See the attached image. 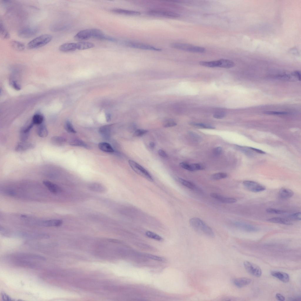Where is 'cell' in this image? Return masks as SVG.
<instances>
[{"label": "cell", "instance_id": "1", "mask_svg": "<svg viewBox=\"0 0 301 301\" xmlns=\"http://www.w3.org/2000/svg\"><path fill=\"white\" fill-rule=\"evenodd\" d=\"M189 222L191 226L196 230L201 231L209 237H214V233L212 229L200 219L193 218L190 219Z\"/></svg>", "mask_w": 301, "mask_h": 301}, {"label": "cell", "instance_id": "2", "mask_svg": "<svg viewBox=\"0 0 301 301\" xmlns=\"http://www.w3.org/2000/svg\"><path fill=\"white\" fill-rule=\"evenodd\" d=\"M52 39V36L50 34L40 35L29 41L27 44V47L29 49H34L41 47L50 42Z\"/></svg>", "mask_w": 301, "mask_h": 301}, {"label": "cell", "instance_id": "3", "mask_svg": "<svg viewBox=\"0 0 301 301\" xmlns=\"http://www.w3.org/2000/svg\"><path fill=\"white\" fill-rule=\"evenodd\" d=\"M147 14L151 16L171 19L179 17L180 15L174 11L165 9L157 8L148 10Z\"/></svg>", "mask_w": 301, "mask_h": 301}, {"label": "cell", "instance_id": "4", "mask_svg": "<svg viewBox=\"0 0 301 301\" xmlns=\"http://www.w3.org/2000/svg\"><path fill=\"white\" fill-rule=\"evenodd\" d=\"M171 46L176 49L191 52L202 53L204 51L203 48L202 47L187 44L173 43L171 44Z\"/></svg>", "mask_w": 301, "mask_h": 301}, {"label": "cell", "instance_id": "5", "mask_svg": "<svg viewBox=\"0 0 301 301\" xmlns=\"http://www.w3.org/2000/svg\"><path fill=\"white\" fill-rule=\"evenodd\" d=\"M128 162L131 168L136 173L150 181H153V179L151 175L141 165L132 160H130Z\"/></svg>", "mask_w": 301, "mask_h": 301}, {"label": "cell", "instance_id": "6", "mask_svg": "<svg viewBox=\"0 0 301 301\" xmlns=\"http://www.w3.org/2000/svg\"><path fill=\"white\" fill-rule=\"evenodd\" d=\"M126 46L135 49L142 50L160 51L162 49L154 46L146 44L132 41H126L125 42Z\"/></svg>", "mask_w": 301, "mask_h": 301}, {"label": "cell", "instance_id": "7", "mask_svg": "<svg viewBox=\"0 0 301 301\" xmlns=\"http://www.w3.org/2000/svg\"><path fill=\"white\" fill-rule=\"evenodd\" d=\"M245 187L251 192L257 193L263 191L266 189L265 186L254 181L245 180L243 182Z\"/></svg>", "mask_w": 301, "mask_h": 301}, {"label": "cell", "instance_id": "8", "mask_svg": "<svg viewBox=\"0 0 301 301\" xmlns=\"http://www.w3.org/2000/svg\"><path fill=\"white\" fill-rule=\"evenodd\" d=\"M38 29L35 27H26L20 29L18 31V36L23 38H29L35 36L37 33Z\"/></svg>", "mask_w": 301, "mask_h": 301}, {"label": "cell", "instance_id": "9", "mask_svg": "<svg viewBox=\"0 0 301 301\" xmlns=\"http://www.w3.org/2000/svg\"><path fill=\"white\" fill-rule=\"evenodd\" d=\"M243 264L245 270L249 273L257 277L261 276V270L257 265L247 261H245Z\"/></svg>", "mask_w": 301, "mask_h": 301}, {"label": "cell", "instance_id": "10", "mask_svg": "<svg viewBox=\"0 0 301 301\" xmlns=\"http://www.w3.org/2000/svg\"><path fill=\"white\" fill-rule=\"evenodd\" d=\"M15 259L24 260H45L46 258L38 254L28 253H19L15 254Z\"/></svg>", "mask_w": 301, "mask_h": 301}, {"label": "cell", "instance_id": "11", "mask_svg": "<svg viewBox=\"0 0 301 301\" xmlns=\"http://www.w3.org/2000/svg\"><path fill=\"white\" fill-rule=\"evenodd\" d=\"M18 235L21 237L30 239H45L50 238V236L45 233H20Z\"/></svg>", "mask_w": 301, "mask_h": 301}, {"label": "cell", "instance_id": "12", "mask_svg": "<svg viewBox=\"0 0 301 301\" xmlns=\"http://www.w3.org/2000/svg\"><path fill=\"white\" fill-rule=\"evenodd\" d=\"M179 165L182 168L190 171L202 170L205 169V166L200 163L190 164L185 162L179 163Z\"/></svg>", "mask_w": 301, "mask_h": 301}, {"label": "cell", "instance_id": "13", "mask_svg": "<svg viewBox=\"0 0 301 301\" xmlns=\"http://www.w3.org/2000/svg\"><path fill=\"white\" fill-rule=\"evenodd\" d=\"M91 37V29L81 30L76 34L74 37L75 39L78 41L86 40Z\"/></svg>", "mask_w": 301, "mask_h": 301}, {"label": "cell", "instance_id": "14", "mask_svg": "<svg viewBox=\"0 0 301 301\" xmlns=\"http://www.w3.org/2000/svg\"><path fill=\"white\" fill-rule=\"evenodd\" d=\"M63 221L59 219H53L41 221L37 222L38 225L46 227H58L62 224Z\"/></svg>", "mask_w": 301, "mask_h": 301}, {"label": "cell", "instance_id": "15", "mask_svg": "<svg viewBox=\"0 0 301 301\" xmlns=\"http://www.w3.org/2000/svg\"><path fill=\"white\" fill-rule=\"evenodd\" d=\"M210 196L212 198L224 203H233L237 201V200L235 198L224 197L222 195L216 193H211L210 194Z\"/></svg>", "mask_w": 301, "mask_h": 301}, {"label": "cell", "instance_id": "16", "mask_svg": "<svg viewBox=\"0 0 301 301\" xmlns=\"http://www.w3.org/2000/svg\"><path fill=\"white\" fill-rule=\"evenodd\" d=\"M43 183L44 185L52 193L57 194L60 192L61 191V189L60 187L50 181L44 180L43 181Z\"/></svg>", "mask_w": 301, "mask_h": 301}, {"label": "cell", "instance_id": "17", "mask_svg": "<svg viewBox=\"0 0 301 301\" xmlns=\"http://www.w3.org/2000/svg\"><path fill=\"white\" fill-rule=\"evenodd\" d=\"M111 11L116 14L129 16H138L141 14V13L138 11L121 9H114L111 10Z\"/></svg>", "mask_w": 301, "mask_h": 301}, {"label": "cell", "instance_id": "18", "mask_svg": "<svg viewBox=\"0 0 301 301\" xmlns=\"http://www.w3.org/2000/svg\"><path fill=\"white\" fill-rule=\"evenodd\" d=\"M15 263L18 266L30 268H34L37 267L36 264L28 260L15 259Z\"/></svg>", "mask_w": 301, "mask_h": 301}, {"label": "cell", "instance_id": "19", "mask_svg": "<svg viewBox=\"0 0 301 301\" xmlns=\"http://www.w3.org/2000/svg\"><path fill=\"white\" fill-rule=\"evenodd\" d=\"M273 276L278 279L284 282H288L289 280V276L287 273L282 272L274 271L271 273Z\"/></svg>", "mask_w": 301, "mask_h": 301}, {"label": "cell", "instance_id": "20", "mask_svg": "<svg viewBox=\"0 0 301 301\" xmlns=\"http://www.w3.org/2000/svg\"><path fill=\"white\" fill-rule=\"evenodd\" d=\"M77 49L76 43H66L61 45L59 50L62 52H67L74 51Z\"/></svg>", "mask_w": 301, "mask_h": 301}, {"label": "cell", "instance_id": "21", "mask_svg": "<svg viewBox=\"0 0 301 301\" xmlns=\"http://www.w3.org/2000/svg\"><path fill=\"white\" fill-rule=\"evenodd\" d=\"M251 282V279L247 277L237 278L235 279L233 281L234 284L238 287H242L248 285Z\"/></svg>", "mask_w": 301, "mask_h": 301}, {"label": "cell", "instance_id": "22", "mask_svg": "<svg viewBox=\"0 0 301 301\" xmlns=\"http://www.w3.org/2000/svg\"><path fill=\"white\" fill-rule=\"evenodd\" d=\"M235 225L238 227L249 232L256 231L258 230L256 227L243 223L236 222L235 223Z\"/></svg>", "mask_w": 301, "mask_h": 301}, {"label": "cell", "instance_id": "23", "mask_svg": "<svg viewBox=\"0 0 301 301\" xmlns=\"http://www.w3.org/2000/svg\"><path fill=\"white\" fill-rule=\"evenodd\" d=\"M293 191L292 190L284 188H281L278 193L279 197L283 199L290 198L293 195Z\"/></svg>", "mask_w": 301, "mask_h": 301}, {"label": "cell", "instance_id": "24", "mask_svg": "<svg viewBox=\"0 0 301 301\" xmlns=\"http://www.w3.org/2000/svg\"><path fill=\"white\" fill-rule=\"evenodd\" d=\"M34 145L30 143L22 142L18 143L15 148V150L17 152H21L32 148Z\"/></svg>", "mask_w": 301, "mask_h": 301}, {"label": "cell", "instance_id": "25", "mask_svg": "<svg viewBox=\"0 0 301 301\" xmlns=\"http://www.w3.org/2000/svg\"><path fill=\"white\" fill-rule=\"evenodd\" d=\"M88 188L91 190L93 192L103 193L106 192V189L102 185L97 183H93L90 184Z\"/></svg>", "mask_w": 301, "mask_h": 301}, {"label": "cell", "instance_id": "26", "mask_svg": "<svg viewBox=\"0 0 301 301\" xmlns=\"http://www.w3.org/2000/svg\"><path fill=\"white\" fill-rule=\"evenodd\" d=\"M267 221L272 223L286 225H291L292 223L290 220L281 218L274 217L267 220Z\"/></svg>", "mask_w": 301, "mask_h": 301}, {"label": "cell", "instance_id": "27", "mask_svg": "<svg viewBox=\"0 0 301 301\" xmlns=\"http://www.w3.org/2000/svg\"><path fill=\"white\" fill-rule=\"evenodd\" d=\"M99 132L104 138H108L110 136V126L106 125L101 127L99 129Z\"/></svg>", "mask_w": 301, "mask_h": 301}, {"label": "cell", "instance_id": "28", "mask_svg": "<svg viewBox=\"0 0 301 301\" xmlns=\"http://www.w3.org/2000/svg\"><path fill=\"white\" fill-rule=\"evenodd\" d=\"M219 60V67L230 68L233 67L235 66V63L232 61L225 59H221Z\"/></svg>", "mask_w": 301, "mask_h": 301}, {"label": "cell", "instance_id": "29", "mask_svg": "<svg viewBox=\"0 0 301 301\" xmlns=\"http://www.w3.org/2000/svg\"><path fill=\"white\" fill-rule=\"evenodd\" d=\"M76 43L77 49L79 50L89 49L94 46V44L91 42H81Z\"/></svg>", "mask_w": 301, "mask_h": 301}, {"label": "cell", "instance_id": "30", "mask_svg": "<svg viewBox=\"0 0 301 301\" xmlns=\"http://www.w3.org/2000/svg\"><path fill=\"white\" fill-rule=\"evenodd\" d=\"M99 149L102 151L107 153H113L114 150L111 145L106 142H101L98 144Z\"/></svg>", "mask_w": 301, "mask_h": 301}, {"label": "cell", "instance_id": "31", "mask_svg": "<svg viewBox=\"0 0 301 301\" xmlns=\"http://www.w3.org/2000/svg\"><path fill=\"white\" fill-rule=\"evenodd\" d=\"M10 45L14 49L18 51H22L25 49V46L23 43L17 41H11Z\"/></svg>", "mask_w": 301, "mask_h": 301}, {"label": "cell", "instance_id": "32", "mask_svg": "<svg viewBox=\"0 0 301 301\" xmlns=\"http://www.w3.org/2000/svg\"><path fill=\"white\" fill-rule=\"evenodd\" d=\"M66 141V139L61 136H54L51 138V142L52 144L55 146H61Z\"/></svg>", "mask_w": 301, "mask_h": 301}, {"label": "cell", "instance_id": "33", "mask_svg": "<svg viewBox=\"0 0 301 301\" xmlns=\"http://www.w3.org/2000/svg\"><path fill=\"white\" fill-rule=\"evenodd\" d=\"M38 127L37 130V133L40 137L44 138L46 137L48 134V131L46 126L43 124H41Z\"/></svg>", "mask_w": 301, "mask_h": 301}, {"label": "cell", "instance_id": "34", "mask_svg": "<svg viewBox=\"0 0 301 301\" xmlns=\"http://www.w3.org/2000/svg\"><path fill=\"white\" fill-rule=\"evenodd\" d=\"M199 64L202 66L211 68L219 67V61H201L199 62Z\"/></svg>", "mask_w": 301, "mask_h": 301}, {"label": "cell", "instance_id": "35", "mask_svg": "<svg viewBox=\"0 0 301 301\" xmlns=\"http://www.w3.org/2000/svg\"><path fill=\"white\" fill-rule=\"evenodd\" d=\"M0 35L1 37L4 39H8L10 37V34L1 21L0 23Z\"/></svg>", "mask_w": 301, "mask_h": 301}, {"label": "cell", "instance_id": "36", "mask_svg": "<svg viewBox=\"0 0 301 301\" xmlns=\"http://www.w3.org/2000/svg\"><path fill=\"white\" fill-rule=\"evenodd\" d=\"M44 119V117L41 115L36 114L34 115L33 117L32 123L34 124L39 125L42 124Z\"/></svg>", "mask_w": 301, "mask_h": 301}, {"label": "cell", "instance_id": "37", "mask_svg": "<svg viewBox=\"0 0 301 301\" xmlns=\"http://www.w3.org/2000/svg\"><path fill=\"white\" fill-rule=\"evenodd\" d=\"M71 146L82 147L88 148V146L83 141L78 139H74L71 141L69 143Z\"/></svg>", "mask_w": 301, "mask_h": 301}, {"label": "cell", "instance_id": "38", "mask_svg": "<svg viewBox=\"0 0 301 301\" xmlns=\"http://www.w3.org/2000/svg\"><path fill=\"white\" fill-rule=\"evenodd\" d=\"M235 147L237 149L240 151L244 153L247 155L252 156L253 155V152H252L250 147H247L240 146L236 145Z\"/></svg>", "mask_w": 301, "mask_h": 301}, {"label": "cell", "instance_id": "39", "mask_svg": "<svg viewBox=\"0 0 301 301\" xmlns=\"http://www.w3.org/2000/svg\"><path fill=\"white\" fill-rule=\"evenodd\" d=\"M190 124L194 126L203 128L215 129V127L210 125L202 123H196L191 122Z\"/></svg>", "mask_w": 301, "mask_h": 301}, {"label": "cell", "instance_id": "40", "mask_svg": "<svg viewBox=\"0 0 301 301\" xmlns=\"http://www.w3.org/2000/svg\"><path fill=\"white\" fill-rule=\"evenodd\" d=\"M146 235L147 237L157 241H161L163 240V238L160 236L151 231H146Z\"/></svg>", "mask_w": 301, "mask_h": 301}, {"label": "cell", "instance_id": "41", "mask_svg": "<svg viewBox=\"0 0 301 301\" xmlns=\"http://www.w3.org/2000/svg\"><path fill=\"white\" fill-rule=\"evenodd\" d=\"M178 180L183 185L190 189H193L195 188V185L191 182L180 178H178Z\"/></svg>", "mask_w": 301, "mask_h": 301}, {"label": "cell", "instance_id": "42", "mask_svg": "<svg viewBox=\"0 0 301 301\" xmlns=\"http://www.w3.org/2000/svg\"><path fill=\"white\" fill-rule=\"evenodd\" d=\"M65 128L68 132L75 133L76 131L73 128L71 123L69 121H66L64 125Z\"/></svg>", "mask_w": 301, "mask_h": 301}, {"label": "cell", "instance_id": "43", "mask_svg": "<svg viewBox=\"0 0 301 301\" xmlns=\"http://www.w3.org/2000/svg\"><path fill=\"white\" fill-rule=\"evenodd\" d=\"M227 177V174L224 173H218L213 174L211 176V178L214 180H219L226 178Z\"/></svg>", "mask_w": 301, "mask_h": 301}, {"label": "cell", "instance_id": "44", "mask_svg": "<svg viewBox=\"0 0 301 301\" xmlns=\"http://www.w3.org/2000/svg\"><path fill=\"white\" fill-rule=\"evenodd\" d=\"M146 257L151 259L160 262H163L165 261L164 258L158 256L149 254H145L144 255Z\"/></svg>", "mask_w": 301, "mask_h": 301}, {"label": "cell", "instance_id": "45", "mask_svg": "<svg viewBox=\"0 0 301 301\" xmlns=\"http://www.w3.org/2000/svg\"><path fill=\"white\" fill-rule=\"evenodd\" d=\"M267 212L272 214H282L286 213L285 211L273 208H269L266 210Z\"/></svg>", "mask_w": 301, "mask_h": 301}, {"label": "cell", "instance_id": "46", "mask_svg": "<svg viewBox=\"0 0 301 301\" xmlns=\"http://www.w3.org/2000/svg\"><path fill=\"white\" fill-rule=\"evenodd\" d=\"M148 132V131L143 129H138L135 130L133 133V136L134 137H140L144 135Z\"/></svg>", "mask_w": 301, "mask_h": 301}, {"label": "cell", "instance_id": "47", "mask_svg": "<svg viewBox=\"0 0 301 301\" xmlns=\"http://www.w3.org/2000/svg\"><path fill=\"white\" fill-rule=\"evenodd\" d=\"M137 247L142 249L152 250L153 249V247L149 245L141 243H138L136 244Z\"/></svg>", "mask_w": 301, "mask_h": 301}, {"label": "cell", "instance_id": "48", "mask_svg": "<svg viewBox=\"0 0 301 301\" xmlns=\"http://www.w3.org/2000/svg\"><path fill=\"white\" fill-rule=\"evenodd\" d=\"M265 114L271 115H285L288 114L286 112L276 111H266L265 112Z\"/></svg>", "mask_w": 301, "mask_h": 301}, {"label": "cell", "instance_id": "49", "mask_svg": "<svg viewBox=\"0 0 301 301\" xmlns=\"http://www.w3.org/2000/svg\"><path fill=\"white\" fill-rule=\"evenodd\" d=\"M223 152V149L221 147H217L215 148L213 150V153L215 155H219Z\"/></svg>", "mask_w": 301, "mask_h": 301}, {"label": "cell", "instance_id": "50", "mask_svg": "<svg viewBox=\"0 0 301 301\" xmlns=\"http://www.w3.org/2000/svg\"><path fill=\"white\" fill-rule=\"evenodd\" d=\"M290 217L293 219L297 220H300L301 219V213L300 212H297L290 215Z\"/></svg>", "mask_w": 301, "mask_h": 301}, {"label": "cell", "instance_id": "51", "mask_svg": "<svg viewBox=\"0 0 301 301\" xmlns=\"http://www.w3.org/2000/svg\"><path fill=\"white\" fill-rule=\"evenodd\" d=\"M225 116V113L222 112H219L215 113L213 115V117L217 119H221Z\"/></svg>", "mask_w": 301, "mask_h": 301}, {"label": "cell", "instance_id": "52", "mask_svg": "<svg viewBox=\"0 0 301 301\" xmlns=\"http://www.w3.org/2000/svg\"><path fill=\"white\" fill-rule=\"evenodd\" d=\"M177 124L174 121H169L167 122L164 125L165 128H168L173 127L176 126Z\"/></svg>", "mask_w": 301, "mask_h": 301}, {"label": "cell", "instance_id": "53", "mask_svg": "<svg viewBox=\"0 0 301 301\" xmlns=\"http://www.w3.org/2000/svg\"><path fill=\"white\" fill-rule=\"evenodd\" d=\"M189 134L196 141H199L200 137L198 135L193 132H189Z\"/></svg>", "mask_w": 301, "mask_h": 301}, {"label": "cell", "instance_id": "54", "mask_svg": "<svg viewBox=\"0 0 301 301\" xmlns=\"http://www.w3.org/2000/svg\"><path fill=\"white\" fill-rule=\"evenodd\" d=\"M1 297L2 300L4 301L13 300L9 295L4 293H2L1 294Z\"/></svg>", "mask_w": 301, "mask_h": 301}, {"label": "cell", "instance_id": "55", "mask_svg": "<svg viewBox=\"0 0 301 301\" xmlns=\"http://www.w3.org/2000/svg\"><path fill=\"white\" fill-rule=\"evenodd\" d=\"M291 75L292 76H293L294 77H295L296 78H297L300 81L301 73L299 71H294V72L292 73Z\"/></svg>", "mask_w": 301, "mask_h": 301}, {"label": "cell", "instance_id": "56", "mask_svg": "<svg viewBox=\"0 0 301 301\" xmlns=\"http://www.w3.org/2000/svg\"><path fill=\"white\" fill-rule=\"evenodd\" d=\"M159 155L162 157L163 158H167L168 157V154L164 150L159 149L158 151Z\"/></svg>", "mask_w": 301, "mask_h": 301}, {"label": "cell", "instance_id": "57", "mask_svg": "<svg viewBox=\"0 0 301 301\" xmlns=\"http://www.w3.org/2000/svg\"><path fill=\"white\" fill-rule=\"evenodd\" d=\"M276 299L279 301H283L285 300V297L280 293H277L276 295Z\"/></svg>", "mask_w": 301, "mask_h": 301}, {"label": "cell", "instance_id": "58", "mask_svg": "<svg viewBox=\"0 0 301 301\" xmlns=\"http://www.w3.org/2000/svg\"><path fill=\"white\" fill-rule=\"evenodd\" d=\"M5 192L6 194L10 195H14L15 193L14 191L10 190H7Z\"/></svg>", "mask_w": 301, "mask_h": 301}, {"label": "cell", "instance_id": "59", "mask_svg": "<svg viewBox=\"0 0 301 301\" xmlns=\"http://www.w3.org/2000/svg\"><path fill=\"white\" fill-rule=\"evenodd\" d=\"M149 146L151 148H153L155 147V144L153 142H151L149 143Z\"/></svg>", "mask_w": 301, "mask_h": 301}]
</instances>
